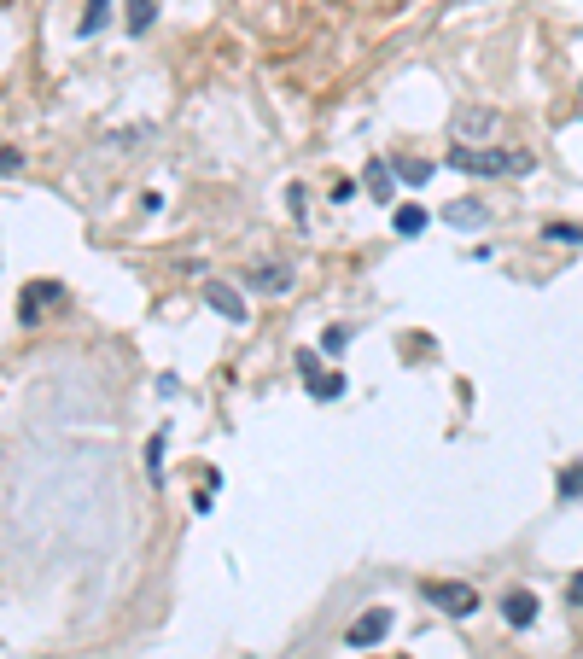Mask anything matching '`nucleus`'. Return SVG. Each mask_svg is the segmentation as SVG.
Returning a JSON list of instances; mask_svg holds the SVG:
<instances>
[{
  "label": "nucleus",
  "instance_id": "nucleus-1",
  "mask_svg": "<svg viewBox=\"0 0 583 659\" xmlns=\"http://www.w3.org/2000/svg\"><path fill=\"white\" fill-rule=\"evenodd\" d=\"M449 170L461 175H525L531 170V152L508 146H449Z\"/></svg>",
  "mask_w": 583,
  "mask_h": 659
},
{
  "label": "nucleus",
  "instance_id": "nucleus-2",
  "mask_svg": "<svg viewBox=\"0 0 583 659\" xmlns=\"http://www.w3.org/2000/svg\"><path fill=\"white\" fill-rule=\"evenodd\" d=\"M455 146H508V117L490 111V105H473L455 117Z\"/></svg>",
  "mask_w": 583,
  "mask_h": 659
},
{
  "label": "nucleus",
  "instance_id": "nucleus-3",
  "mask_svg": "<svg viewBox=\"0 0 583 659\" xmlns=\"http://www.w3.org/2000/svg\"><path fill=\"white\" fill-rule=\"evenodd\" d=\"M420 601H426V607H444L449 619H473V613H479V590H473V584H455V578H426V584H420Z\"/></svg>",
  "mask_w": 583,
  "mask_h": 659
},
{
  "label": "nucleus",
  "instance_id": "nucleus-4",
  "mask_svg": "<svg viewBox=\"0 0 583 659\" xmlns=\"http://www.w3.org/2000/svg\"><path fill=\"white\" fill-rule=\"evenodd\" d=\"M379 636H391V607H368L356 625L344 630V642H350V648H368V642H379Z\"/></svg>",
  "mask_w": 583,
  "mask_h": 659
},
{
  "label": "nucleus",
  "instance_id": "nucleus-5",
  "mask_svg": "<svg viewBox=\"0 0 583 659\" xmlns=\"http://www.w3.org/2000/svg\"><path fill=\"white\" fill-rule=\"evenodd\" d=\"M251 292H263V298H280V292H286V286H292V269H286V263H257V269H251Z\"/></svg>",
  "mask_w": 583,
  "mask_h": 659
},
{
  "label": "nucleus",
  "instance_id": "nucleus-6",
  "mask_svg": "<svg viewBox=\"0 0 583 659\" xmlns=\"http://www.w3.org/2000/svg\"><path fill=\"white\" fill-rule=\"evenodd\" d=\"M205 304L216 315H228V321H245V298L234 286H222V280H205Z\"/></svg>",
  "mask_w": 583,
  "mask_h": 659
},
{
  "label": "nucleus",
  "instance_id": "nucleus-7",
  "mask_svg": "<svg viewBox=\"0 0 583 659\" xmlns=\"http://www.w3.org/2000/svg\"><path fill=\"white\" fill-rule=\"evenodd\" d=\"M502 619L519 625V630L537 625V595H531V590H508V595H502Z\"/></svg>",
  "mask_w": 583,
  "mask_h": 659
},
{
  "label": "nucleus",
  "instance_id": "nucleus-8",
  "mask_svg": "<svg viewBox=\"0 0 583 659\" xmlns=\"http://www.w3.org/2000/svg\"><path fill=\"white\" fill-rule=\"evenodd\" d=\"M362 187L374 193L379 205H391V193H397V187H391V164H385V158H368V170H362Z\"/></svg>",
  "mask_w": 583,
  "mask_h": 659
},
{
  "label": "nucleus",
  "instance_id": "nucleus-9",
  "mask_svg": "<svg viewBox=\"0 0 583 659\" xmlns=\"http://www.w3.org/2000/svg\"><path fill=\"white\" fill-rule=\"evenodd\" d=\"M41 298H59V286H53V280H30V292L18 298V321H24V327H35V315H41Z\"/></svg>",
  "mask_w": 583,
  "mask_h": 659
},
{
  "label": "nucleus",
  "instance_id": "nucleus-10",
  "mask_svg": "<svg viewBox=\"0 0 583 659\" xmlns=\"http://www.w3.org/2000/svg\"><path fill=\"white\" fill-rule=\"evenodd\" d=\"M426 222H432V216H426L420 205H397V210H391V228H397L403 240H414V234H426Z\"/></svg>",
  "mask_w": 583,
  "mask_h": 659
},
{
  "label": "nucleus",
  "instance_id": "nucleus-11",
  "mask_svg": "<svg viewBox=\"0 0 583 659\" xmlns=\"http://www.w3.org/2000/svg\"><path fill=\"white\" fill-rule=\"evenodd\" d=\"M444 216L455 222V228H479V222H484V205H473V199H461V205H449Z\"/></svg>",
  "mask_w": 583,
  "mask_h": 659
},
{
  "label": "nucleus",
  "instance_id": "nucleus-12",
  "mask_svg": "<svg viewBox=\"0 0 583 659\" xmlns=\"http://www.w3.org/2000/svg\"><path fill=\"white\" fill-rule=\"evenodd\" d=\"M105 18H111V0H88V12H82V35H100Z\"/></svg>",
  "mask_w": 583,
  "mask_h": 659
},
{
  "label": "nucleus",
  "instance_id": "nucleus-13",
  "mask_svg": "<svg viewBox=\"0 0 583 659\" xmlns=\"http://www.w3.org/2000/svg\"><path fill=\"white\" fill-rule=\"evenodd\" d=\"M543 240H554V245H583V228H578V222H549V228H543Z\"/></svg>",
  "mask_w": 583,
  "mask_h": 659
},
{
  "label": "nucleus",
  "instance_id": "nucleus-14",
  "mask_svg": "<svg viewBox=\"0 0 583 659\" xmlns=\"http://www.w3.org/2000/svg\"><path fill=\"white\" fill-rule=\"evenodd\" d=\"M152 18H158V0H129V30H146V24H152Z\"/></svg>",
  "mask_w": 583,
  "mask_h": 659
},
{
  "label": "nucleus",
  "instance_id": "nucleus-15",
  "mask_svg": "<svg viewBox=\"0 0 583 659\" xmlns=\"http://www.w3.org/2000/svg\"><path fill=\"white\" fill-rule=\"evenodd\" d=\"M339 391H344V380H339V374H321V368L309 374V397H339Z\"/></svg>",
  "mask_w": 583,
  "mask_h": 659
},
{
  "label": "nucleus",
  "instance_id": "nucleus-16",
  "mask_svg": "<svg viewBox=\"0 0 583 659\" xmlns=\"http://www.w3.org/2000/svg\"><path fill=\"white\" fill-rule=\"evenodd\" d=\"M397 175H403L409 187H420V181L432 175V164H426V158H397Z\"/></svg>",
  "mask_w": 583,
  "mask_h": 659
},
{
  "label": "nucleus",
  "instance_id": "nucleus-17",
  "mask_svg": "<svg viewBox=\"0 0 583 659\" xmlns=\"http://www.w3.org/2000/svg\"><path fill=\"white\" fill-rule=\"evenodd\" d=\"M146 461H152V467H146V473H152V485H164V432L152 438V450H146Z\"/></svg>",
  "mask_w": 583,
  "mask_h": 659
},
{
  "label": "nucleus",
  "instance_id": "nucleus-18",
  "mask_svg": "<svg viewBox=\"0 0 583 659\" xmlns=\"http://www.w3.org/2000/svg\"><path fill=\"white\" fill-rule=\"evenodd\" d=\"M560 496H583V461H578V467H566V473H560Z\"/></svg>",
  "mask_w": 583,
  "mask_h": 659
},
{
  "label": "nucleus",
  "instance_id": "nucleus-19",
  "mask_svg": "<svg viewBox=\"0 0 583 659\" xmlns=\"http://www.w3.org/2000/svg\"><path fill=\"white\" fill-rule=\"evenodd\" d=\"M344 345H350V333H344V327H333V333H327V339H321V350H327V356H339Z\"/></svg>",
  "mask_w": 583,
  "mask_h": 659
},
{
  "label": "nucleus",
  "instance_id": "nucleus-20",
  "mask_svg": "<svg viewBox=\"0 0 583 659\" xmlns=\"http://www.w3.org/2000/svg\"><path fill=\"white\" fill-rule=\"evenodd\" d=\"M566 601H572V607H583V572L572 578V584H566Z\"/></svg>",
  "mask_w": 583,
  "mask_h": 659
}]
</instances>
